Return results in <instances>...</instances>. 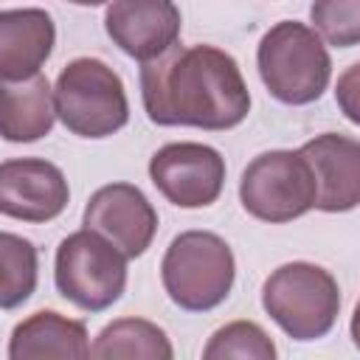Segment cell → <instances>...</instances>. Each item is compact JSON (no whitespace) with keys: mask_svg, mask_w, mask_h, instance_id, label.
I'll use <instances>...</instances> for the list:
<instances>
[{"mask_svg":"<svg viewBox=\"0 0 360 360\" xmlns=\"http://www.w3.org/2000/svg\"><path fill=\"white\" fill-rule=\"evenodd\" d=\"M335 101L340 107V112L360 127V62H354L352 68H346L338 76L335 84Z\"/></svg>","mask_w":360,"mask_h":360,"instance_id":"obj_20","label":"cell"},{"mask_svg":"<svg viewBox=\"0 0 360 360\" xmlns=\"http://www.w3.org/2000/svg\"><path fill=\"white\" fill-rule=\"evenodd\" d=\"M236 276V262L228 242L211 231H183L172 239L160 262L166 295L186 312L217 309Z\"/></svg>","mask_w":360,"mask_h":360,"instance_id":"obj_3","label":"cell"},{"mask_svg":"<svg viewBox=\"0 0 360 360\" xmlns=\"http://www.w3.org/2000/svg\"><path fill=\"white\" fill-rule=\"evenodd\" d=\"M68 3H76V6H104L107 0H68Z\"/></svg>","mask_w":360,"mask_h":360,"instance_id":"obj_22","label":"cell"},{"mask_svg":"<svg viewBox=\"0 0 360 360\" xmlns=\"http://www.w3.org/2000/svg\"><path fill=\"white\" fill-rule=\"evenodd\" d=\"M53 281L73 307L104 312L127 290V256L93 228L73 231L56 248Z\"/></svg>","mask_w":360,"mask_h":360,"instance_id":"obj_6","label":"cell"},{"mask_svg":"<svg viewBox=\"0 0 360 360\" xmlns=\"http://www.w3.org/2000/svg\"><path fill=\"white\" fill-rule=\"evenodd\" d=\"M0 262H3V281H0V307L14 309L31 298L37 290V248L34 242L3 231L0 233Z\"/></svg>","mask_w":360,"mask_h":360,"instance_id":"obj_17","label":"cell"},{"mask_svg":"<svg viewBox=\"0 0 360 360\" xmlns=\"http://www.w3.org/2000/svg\"><path fill=\"white\" fill-rule=\"evenodd\" d=\"M242 208L270 225L292 222L318 202V183L301 149H270L256 155L239 180Z\"/></svg>","mask_w":360,"mask_h":360,"instance_id":"obj_7","label":"cell"},{"mask_svg":"<svg viewBox=\"0 0 360 360\" xmlns=\"http://www.w3.org/2000/svg\"><path fill=\"white\" fill-rule=\"evenodd\" d=\"M82 222L107 236L127 259H138L155 239L158 211L138 186L110 183L90 194Z\"/></svg>","mask_w":360,"mask_h":360,"instance_id":"obj_9","label":"cell"},{"mask_svg":"<svg viewBox=\"0 0 360 360\" xmlns=\"http://www.w3.org/2000/svg\"><path fill=\"white\" fill-rule=\"evenodd\" d=\"M56 42L53 20L45 8L0 11V76L22 82L39 73Z\"/></svg>","mask_w":360,"mask_h":360,"instance_id":"obj_13","label":"cell"},{"mask_svg":"<svg viewBox=\"0 0 360 360\" xmlns=\"http://www.w3.org/2000/svg\"><path fill=\"white\" fill-rule=\"evenodd\" d=\"M70 200L59 166L42 158H11L0 166V211L22 222H48Z\"/></svg>","mask_w":360,"mask_h":360,"instance_id":"obj_10","label":"cell"},{"mask_svg":"<svg viewBox=\"0 0 360 360\" xmlns=\"http://www.w3.org/2000/svg\"><path fill=\"white\" fill-rule=\"evenodd\" d=\"M141 101L158 127L225 132L250 112V93L236 59L217 45H172L141 62Z\"/></svg>","mask_w":360,"mask_h":360,"instance_id":"obj_1","label":"cell"},{"mask_svg":"<svg viewBox=\"0 0 360 360\" xmlns=\"http://www.w3.org/2000/svg\"><path fill=\"white\" fill-rule=\"evenodd\" d=\"M256 65L267 93L292 107L318 101L332 79L323 37L298 20H281L264 31L256 48Z\"/></svg>","mask_w":360,"mask_h":360,"instance_id":"obj_2","label":"cell"},{"mask_svg":"<svg viewBox=\"0 0 360 360\" xmlns=\"http://www.w3.org/2000/svg\"><path fill=\"white\" fill-rule=\"evenodd\" d=\"M155 188L177 208H205L217 202L225 186V158L194 141L160 146L149 160Z\"/></svg>","mask_w":360,"mask_h":360,"instance_id":"obj_8","label":"cell"},{"mask_svg":"<svg viewBox=\"0 0 360 360\" xmlns=\"http://www.w3.org/2000/svg\"><path fill=\"white\" fill-rule=\"evenodd\" d=\"M205 360H228V357H239V360H273L276 357V343L270 340V335L253 323V321H231L222 329H217L205 349H202Z\"/></svg>","mask_w":360,"mask_h":360,"instance_id":"obj_18","label":"cell"},{"mask_svg":"<svg viewBox=\"0 0 360 360\" xmlns=\"http://www.w3.org/2000/svg\"><path fill=\"white\" fill-rule=\"evenodd\" d=\"M262 307L292 340H318L338 321L340 290L335 276L321 264L287 262L267 276Z\"/></svg>","mask_w":360,"mask_h":360,"instance_id":"obj_4","label":"cell"},{"mask_svg":"<svg viewBox=\"0 0 360 360\" xmlns=\"http://www.w3.org/2000/svg\"><path fill=\"white\" fill-rule=\"evenodd\" d=\"M309 17L329 45H360V0H312Z\"/></svg>","mask_w":360,"mask_h":360,"instance_id":"obj_19","label":"cell"},{"mask_svg":"<svg viewBox=\"0 0 360 360\" xmlns=\"http://www.w3.org/2000/svg\"><path fill=\"white\" fill-rule=\"evenodd\" d=\"M56 118L53 90L42 73L22 82H3L0 129L8 143H31L45 138Z\"/></svg>","mask_w":360,"mask_h":360,"instance_id":"obj_15","label":"cell"},{"mask_svg":"<svg viewBox=\"0 0 360 360\" xmlns=\"http://www.w3.org/2000/svg\"><path fill=\"white\" fill-rule=\"evenodd\" d=\"M6 354L8 360L90 357L87 329L82 321L65 318L56 309H39L14 326Z\"/></svg>","mask_w":360,"mask_h":360,"instance_id":"obj_14","label":"cell"},{"mask_svg":"<svg viewBox=\"0 0 360 360\" xmlns=\"http://www.w3.org/2000/svg\"><path fill=\"white\" fill-rule=\"evenodd\" d=\"M318 183L315 208L343 214L360 205V141L338 132L315 135L301 146Z\"/></svg>","mask_w":360,"mask_h":360,"instance_id":"obj_12","label":"cell"},{"mask_svg":"<svg viewBox=\"0 0 360 360\" xmlns=\"http://www.w3.org/2000/svg\"><path fill=\"white\" fill-rule=\"evenodd\" d=\"M349 332H352V340H354V346L360 349V301H357V307H354V315H352Z\"/></svg>","mask_w":360,"mask_h":360,"instance_id":"obj_21","label":"cell"},{"mask_svg":"<svg viewBox=\"0 0 360 360\" xmlns=\"http://www.w3.org/2000/svg\"><path fill=\"white\" fill-rule=\"evenodd\" d=\"M90 357H101V360H110V357L112 360L115 357L172 360L174 349L158 323H152L146 318H118L98 332L96 343L90 346Z\"/></svg>","mask_w":360,"mask_h":360,"instance_id":"obj_16","label":"cell"},{"mask_svg":"<svg viewBox=\"0 0 360 360\" xmlns=\"http://www.w3.org/2000/svg\"><path fill=\"white\" fill-rule=\"evenodd\" d=\"M53 101L65 129L79 138H107L129 121L121 76L96 56H79L62 68Z\"/></svg>","mask_w":360,"mask_h":360,"instance_id":"obj_5","label":"cell"},{"mask_svg":"<svg viewBox=\"0 0 360 360\" xmlns=\"http://www.w3.org/2000/svg\"><path fill=\"white\" fill-rule=\"evenodd\" d=\"M104 28L127 56L149 62L177 45L183 20L174 0H112Z\"/></svg>","mask_w":360,"mask_h":360,"instance_id":"obj_11","label":"cell"}]
</instances>
